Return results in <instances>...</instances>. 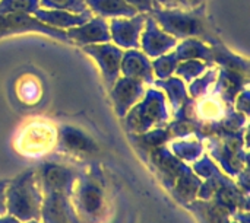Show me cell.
I'll list each match as a JSON object with an SVG mask.
<instances>
[{
    "instance_id": "obj_11",
    "label": "cell",
    "mask_w": 250,
    "mask_h": 223,
    "mask_svg": "<svg viewBox=\"0 0 250 223\" xmlns=\"http://www.w3.org/2000/svg\"><path fill=\"white\" fill-rule=\"evenodd\" d=\"M126 1L141 12H148L152 9V0H126Z\"/></svg>"
},
{
    "instance_id": "obj_4",
    "label": "cell",
    "mask_w": 250,
    "mask_h": 223,
    "mask_svg": "<svg viewBox=\"0 0 250 223\" xmlns=\"http://www.w3.org/2000/svg\"><path fill=\"white\" fill-rule=\"evenodd\" d=\"M67 38H72L78 44L103 42L110 39V31L103 19H92L88 23H82L79 28H70L66 32Z\"/></svg>"
},
{
    "instance_id": "obj_5",
    "label": "cell",
    "mask_w": 250,
    "mask_h": 223,
    "mask_svg": "<svg viewBox=\"0 0 250 223\" xmlns=\"http://www.w3.org/2000/svg\"><path fill=\"white\" fill-rule=\"evenodd\" d=\"M37 19L48 26L56 28H70L75 25H82L91 18V12H82L81 15H72L64 10H35Z\"/></svg>"
},
{
    "instance_id": "obj_8",
    "label": "cell",
    "mask_w": 250,
    "mask_h": 223,
    "mask_svg": "<svg viewBox=\"0 0 250 223\" xmlns=\"http://www.w3.org/2000/svg\"><path fill=\"white\" fill-rule=\"evenodd\" d=\"M38 6V0H0V13H32Z\"/></svg>"
},
{
    "instance_id": "obj_10",
    "label": "cell",
    "mask_w": 250,
    "mask_h": 223,
    "mask_svg": "<svg viewBox=\"0 0 250 223\" xmlns=\"http://www.w3.org/2000/svg\"><path fill=\"white\" fill-rule=\"evenodd\" d=\"M166 7H195L201 0H158Z\"/></svg>"
},
{
    "instance_id": "obj_6",
    "label": "cell",
    "mask_w": 250,
    "mask_h": 223,
    "mask_svg": "<svg viewBox=\"0 0 250 223\" xmlns=\"http://www.w3.org/2000/svg\"><path fill=\"white\" fill-rule=\"evenodd\" d=\"M91 9L101 18H132L138 10L130 6L126 0H86Z\"/></svg>"
},
{
    "instance_id": "obj_9",
    "label": "cell",
    "mask_w": 250,
    "mask_h": 223,
    "mask_svg": "<svg viewBox=\"0 0 250 223\" xmlns=\"http://www.w3.org/2000/svg\"><path fill=\"white\" fill-rule=\"evenodd\" d=\"M45 7H56L60 10H72V12H86L85 0H38Z\"/></svg>"
},
{
    "instance_id": "obj_2",
    "label": "cell",
    "mask_w": 250,
    "mask_h": 223,
    "mask_svg": "<svg viewBox=\"0 0 250 223\" xmlns=\"http://www.w3.org/2000/svg\"><path fill=\"white\" fill-rule=\"evenodd\" d=\"M85 51L94 56L104 73V79L108 86L114 83L119 77L120 67H122V51L113 45H88Z\"/></svg>"
},
{
    "instance_id": "obj_3",
    "label": "cell",
    "mask_w": 250,
    "mask_h": 223,
    "mask_svg": "<svg viewBox=\"0 0 250 223\" xmlns=\"http://www.w3.org/2000/svg\"><path fill=\"white\" fill-rule=\"evenodd\" d=\"M144 15H135L130 19H120V20H113L111 25V32L113 38L116 39L117 44L123 47H138V38L139 32L144 25Z\"/></svg>"
},
{
    "instance_id": "obj_7",
    "label": "cell",
    "mask_w": 250,
    "mask_h": 223,
    "mask_svg": "<svg viewBox=\"0 0 250 223\" xmlns=\"http://www.w3.org/2000/svg\"><path fill=\"white\" fill-rule=\"evenodd\" d=\"M189 15L164 12L160 13L158 19L167 31L176 32L179 35H192L199 31V25L195 19L188 18Z\"/></svg>"
},
{
    "instance_id": "obj_1",
    "label": "cell",
    "mask_w": 250,
    "mask_h": 223,
    "mask_svg": "<svg viewBox=\"0 0 250 223\" xmlns=\"http://www.w3.org/2000/svg\"><path fill=\"white\" fill-rule=\"evenodd\" d=\"M22 32H42L57 39L67 38L64 31H60L59 28H51L29 16V13H0V38L10 34Z\"/></svg>"
}]
</instances>
